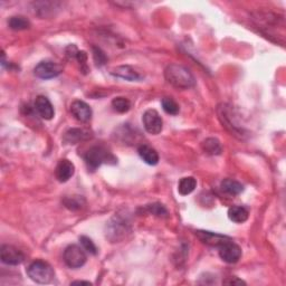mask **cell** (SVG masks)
Segmentation results:
<instances>
[{
	"instance_id": "cell-1",
	"label": "cell",
	"mask_w": 286,
	"mask_h": 286,
	"mask_svg": "<svg viewBox=\"0 0 286 286\" xmlns=\"http://www.w3.org/2000/svg\"><path fill=\"white\" fill-rule=\"evenodd\" d=\"M165 77L170 85L178 90H188L195 85L196 80L189 69L178 64H171L167 66Z\"/></svg>"
},
{
	"instance_id": "cell-2",
	"label": "cell",
	"mask_w": 286,
	"mask_h": 286,
	"mask_svg": "<svg viewBox=\"0 0 286 286\" xmlns=\"http://www.w3.org/2000/svg\"><path fill=\"white\" fill-rule=\"evenodd\" d=\"M253 20L258 28L268 36L274 35L277 28L284 30L285 27L284 18L273 13H256L253 16Z\"/></svg>"
},
{
	"instance_id": "cell-3",
	"label": "cell",
	"mask_w": 286,
	"mask_h": 286,
	"mask_svg": "<svg viewBox=\"0 0 286 286\" xmlns=\"http://www.w3.org/2000/svg\"><path fill=\"white\" fill-rule=\"evenodd\" d=\"M27 274H28L29 278L37 284L51 283L55 276L53 267L44 261H35L31 263L27 268Z\"/></svg>"
},
{
	"instance_id": "cell-4",
	"label": "cell",
	"mask_w": 286,
	"mask_h": 286,
	"mask_svg": "<svg viewBox=\"0 0 286 286\" xmlns=\"http://www.w3.org/2000/svg\"><path fill=\"white\" fill-rule=\"evenodd\" d=\"M84 160L88 168L91 170L98 169L103 164H109L111 160L116 161L109 151L105 150L103 147H98V145L90 148L84 155Z\"/></svg>"
},
{
	"instance_id": "cell-5",
	"label": "cell",
	"mask_w": 286,
	"mask_h": 286,
	"mask_svg": "<svg viewBox=\"0 0 286 286\" xmlns=\"http://www.w3.org/2000/svg\"><path fill=\"white\" fill-rule=\"evenodd\" d=\"M86 254L83 247L77 245H69L64 252V262L71 268H79L86 263Z\"/></svg>"
},
{
	"instance_id": "cell-6",
	"label": "cell",
	"mask_w": 286,
	"mask_h": 286,
	"mask_svg": "<svg viewBox=\"0 0 286 286\" xmlns=\"http://www.w3.org/2000/svg\"><path fill=\"white\" fill-rule=\"evenodd\" d=\"M142 122L145 131L150 134L156 136V134H159L161 131H162L164 128L162 117L160 116L159 113L155 110L145 111L142 116Z\"/></svg>"
},
{
	"instance_id": "cell-7",
	"label": "cell",
	"mask_w": 286,
	"mask_h": 286,
	"mask_svg": "<svg viewBox=\"0 0 286 286\" xmlns=\"http://www.w3.org/2000/svg\"><path fill=\"white\" fill-rule=\"evenodd\" d=\"M34 73L37 77L42 79H51L58 76L62 73V66L55 62L47 59V61H42L38 63V65L34 69Z\"/></svg>"
},
{
	"instance_id": "cell-8",
	"label": "cell",
	"mask_w": 286,
	"mask_h": 286,
	"mask_svg": "<svg viewBox=\"0 0 286 286\" xmlns=\"http://www.w3.org/2000/svg\"><path fill=\"white\" fill-rule=\"evenodd\" d=\"M0 258L6 265L16 266L24 262V253L13 245H3L0 248Z\"/></svg>"
},
{
	"instance_id": "cell-9",
	"label": "cell",
	"mask_w": 286,
	"mask_h": 286,
	"mask_svg": "<svg viewBox=\"0 0 286 286\" xmlns=\"http://www.w3.org/2000/svg\"><path fill=\"white\" fill-rule=\"evenodd\" d=\"M219 256L226 263L235 264L240 260L241 248L233 240H229L219 246Z\"/></svg>"
},
{
	"instance_id": "cell-10",
	"label": "cell",
	"mask_w": 286,
	"mask_h": 286,
	"mask_svg": "<svg viewBox=\"0 0 286 286\" xmlns=\"http://www.w3.org/2000/svg\"><path fill=\"white\" fill-rule=\"evenodd\" d=\"M71 113L77 121L86 123L92 118V109L88 103L76 100L71 104Z\"/></svg>"
},
{
	"instance_id": "cell-11",
	"label": "cell",
	"mask_w": 286,
	"mask_h": 286,
	"mask_svg": "<svg viewBox=\"0 0 286 286\" xmlns=\"http://www.w3.org/2000/svg\"><path fill=\"white\" fill-rule=\"evenodd\" d=\"M196 236L203 242V244L213 247H219L225 244V242L231 240L227 236H223L220 234H215L212 233V231H205V230H197Z\"/></svg>"
},
{
	"instance_id": "cell-12",
	"label": "cell",
	"mask_w": 286,
	"mask_h": 286,
	"mask_svg": "<svg viewBox=\"0 0 286 286\" xmlns=\"http://www.w3.org/2000/svg\"><path fill=\"white\" fill-rule=\"evenodd\" d=\"M35 110L38 113L39 116L44 120H52L55 114L54 107L51 103V101L48 100L46 96L39 95L37 96L35 100Z\"/></svg>"
},
{
	"instance_id": "cell-13",
	"label": "cell",
	"mask_w": 286,
	"mask_h": 286,
	"mask_svg": "<svg viewBox=\"0 0 286 286\" xmlns=\"http://www.w3.org/2000/svg\"><path fill=\"white\" fill-rule=\"evenodd\" d=\"M75 172V167L67 159H63L58 162L56 170H55V176L59 182H66L74 176Z\"/></svg>"
},
{
	"instance_id": "cell-14",
	"label": "cell",
	"mask_w": 286,
	"mask_h": 286,
	"mask_svg": "<svg viewBox=\"0 0 286 286\" xmlns=\"http://www.w3.org/2000/svg\"><path fill=\"white\" fill-rule=\"evenodd\" d=\"M111 74L114 75V76H116L118 78L130 80V82H134V80L141 79V75L139 74V72H137L136 69H134L131 66H129V65L117 66V67L113 69Z\"/></svg>"
},
{
	"instance_id": "cell-15",
	"label": "cell",
	"mask_w": 286,
	"mask_h": 286,
	"mask_svg": "<svg viewBox=\"0 0 286 286\" xmlns=\"http://www.w3.org/2000/svg\"><path fill=\"white\" fill-rule=\"evenodd\" d=\"M138 152H139L140 158H141L147 165L149 166L158 165L159 154L153 148H151L150 145H147V144L140 145L138 149Z\"/></svg>"
},
{
	"instance_id": "cell-16",
	"label": "cell",
	"mask_w": 286,
	"mask_h": 286,
	"mask_svg": "<svg viewBox=\"0 0 286 286\" xmlns=\"http://www.w3.org/2000/svg\"><path fill=\"white\" fill-rule=\"evenodd\" d=\"M91 137V133L84 129H71L64 136V141L68 144H76L79 141H85Z\"/></svg>"
},
{
	"instance_id": "cell-17",
	"label": "cell",
	"mask_w": 286,
	"mask_h": 286,
	"mask_svg": "<svg viewBox=\"0 0 286 286\" xmlns=\"http://www.w3.org/2000/svg\"><path fill=\"white\" fill-rule=\"evenodd\" d=\"M110 228H111L110 231L107 233V235H109V238L111 240H116V241L124 238L128 231L127 225L122 223V221L118 219H116L114 223L110 226Z\"/></svg>"
},
{
	"instance_id": "cell-18",
	"label": "cell",
	"mask_w": 286,
	"mask_h": 286,
	"mask_svg": "<svg viewBox=\"0 0 286 286\" xmlns=\"http://www.w3.org/2000/svg\"><path fill=\"white\" fill-rule=\"evenodd\" d=\"M248 210L241 206H234L228 209V218L236 224H242L248 219Z\"/></svg>"
},
{
	"instance_id": "cell-19",
	"label": "cell",
	"mask_w": 286,
	"mask_h": 286,
	"mask_svg": "<svg viewBox=\"0 0 286 286\" xmlns=\"http://www.w3.org/2000/svg\"><path fill=\"white\" fill-rule=\"evenodd\" d=\"M201 148L203 152L209 155H218L221 153V151H223L220 142L215 138H208L203 140L201 143Z\"/></svg>"
},
{
	"instance_id": "cell-20",
	"label": "cell",
	"mask_w": 286,
	"mask_h": 286,
	"mask_svg": "<svg viewBox=\"0 0 286 286\" xmlns=\"http://www.w3.org/2000/svg\"><path fill=\"white\" fill-rule=\"evenodd\" d=\"M197 187V180L193 177H186L182 178L179 181V185H178V191H179L180 195L187 196L190 195V193L195 190Z\"/></svg>"
},
{
	"instance_id": "cell-21",
	"label": "cell",
	"mask_w": 286,
	"mask_h": 286,
	"mask_svg": "<svg viewBox=\"0 0 286 286\" xmlns=\"http://www.w3.org/2000/svg\"><path fill=\"white\" fill-rule=\"evenodd\" d=\"M221 189H223V191L227 192L228 195L236 196L239 195V193L244 190V187H242L240 182L236 180L225 179L223 182H221Z\"/></svg>"
},
{
	"instance_id": "cell-22",
	"label": "cell",
	"mask_w": 286,
	"mask_h": 286,
	"mask_svg": "<svg viewBox=\"0 0 286 286\" xmlns=\"http://www.w3.org/2000/svg\"><path fill=\"white\" fill-rule=\"evenodd\" d=\"M8 25L13 30H26L30 27V21L24 16H13L8 20Z\"/></svg>"
},
{
	"instance_id": "cell-23",
	"label": "cell",
	"mask_w": 286,
	"mask_h": 286,
	"mask_svg": "<svg viewBox=\"0 0 286 286\" xmlns=\"http://www.w3.org/2000/svg\"><path fill=\"white\" fill-rule=\"evenodd\" d=\"M112 106H113V109L118 113H127L129 110L131 109V102L129 101L127 98L118 96V98L113 99Z\"/></svg>"
},
{
	"instance_id": "cell-24",
	"label": "cell",
	"mask_w": 286,
	"mask_h": 286,
	"mask_svg": "<svg viewBox=\"0 0 286 286\" xmlns=\"http://www.w3.org/2000/svg\"><path fill=\"white\" fill-rule=\"evenodd\" d=\"M161 105H162V109L167 113V114L177 115L180 111L179 105H178L177 102L171 98L162 99V101H161Z\"/></svg>"
},
{
	"instance_id": "cell-25",
	"label": "cell",
	"mask_w": 286,
	"mask_h": 286,
	"mask_svg": "<svg viewBox=\"0 0 286 286\" xmlns=\"http://www.w3.org/2000/svg\"><path fill=\"white\" fill-rule=\"evenodd\" d=\"M79 241H80V244H82L84 251L92 254V255H96V254H98V248H96L93 240L89 238V237H86V236L79 237Z\"/></svg>"
},
{
	"instance_id": "cell-26",
	"label": "cell",
	"mask_w": 286,
	"mask_h": 286,
	"mask_svg": "<svg viewBox=\"0 0 286 286\" xmlns=\"http://www.w3.org/2000/svg\"><path fill=\"white\" fill-rule=\"evenodd\" d=\"M148 210L152 215L158 216V217H167V216H168V210L165 208L164 205H160V203L149 205Z\"/></svg>"
},
{
	"instance_id": "cell-27",
	"label": "cell",
	"mask_w": 286,
	"mask_h": 286,
	"mask_svg": "<svg viewBox=\"0 0 286 286\" xmlns=\"http://www.w3.org/2000/svg\"><path fill=\"white\" fill-rule=\"evenodd\" d=\"M93 56H94V61L96 63V65H99V66L104 65L107 61L105 54L98 47H93Z\"/></svg>"
},
{
	"instance_id": "cell-28",
	"label": "cell",
	"mask_w": 286,
	"mask_h": 286,
	"mask_svg": "<svg viewBox=\"0 0 286 286\" xmlns=\"http://www.w3.org/2000/svg\"><path fill=\"white\" fill-rule=\"evenodd\" d=\"M223 284L225 285H233V286H239V285H246V282L244 280L238 278V277H228L226 278Z\"/></svg>"
},
{
	"instance_id": "cell-29",
	"label": "cell",
	"mask_w": 286,
	"mask_h": 286,
	"mask_svg": "<svg viewBox=\"0 0 286 286\" xmlns=\"http://www.w3.org/2000/svg\"><path fill=\"white\" fill-rule=\"evenodd\" d=\"M71 285H92V283L86 282V280H74L71 283Z\"/></svg>"
}]
</instances>
